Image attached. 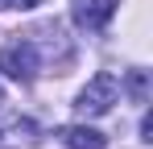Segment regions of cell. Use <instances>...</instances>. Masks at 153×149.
I'll return each instance as SVG.
<instances>
[{
  "label": "cell",
  "instance_id": "obj_8",
  "mask_svg": "<svg viewBox=\"0 0 153 149\" xmlns=\"http://www.w3.org/2000/svg\"><path fill=\"white\" fill-rule=\"evenodd\" d=\"M0 4H4V0H0Z\"/></svg>",
  "mask_w": 153,
  "mask_h": 149
},
{
  "label": "cell",
  "instance_id": "obj_1",
  "mask_svg": "<svg viewBox=\"0 0 153 149\" xmlns=\"http://www.w3.org/2000/svg\"><path fill=\"white\" fill-rule=\"evenodd\" d=\"M112 104H120V79L112 71H100L75 95V112L79 116H103V112H112Z\"/></svg>",
  "mask_w": 153,
  "mask_h": 149
},
{
  "label": "cell",
  "instance_id": "obj_6",
  "mask_svg": "<svg viewBox=\"0 0 153 149\" xmlns=\"http://www.w3.org/2000/svg\"><path fill=\"white\" fill-rule=\"evenodd\" d=\"M128 91H132L137 99H145V71H132V74H128Z\"/></svg>",
  "mask_w": 153,
  "mask_h": 149
},
{
  "label": "cell",
  "instance_id": "obj_3",
  "mask_svg": "<svg viewBox=\"0 0 153 149\" xmlns=\"http://www.w3.org/2000/svg\"><path fill=\"white\" fill-rule=\"evenodd\" d=\"M71 17H75L79 29L95 33L116 17V0H71Z\"/></svg>",
  "mask_w": 153,
  "mask_h": 149
},
{
  "label": "cell",
  "instance_id": "obj_7",
  "mask_svg": "<svg viewBox=\"0 0 153 149\" xmlns=\"http://www.w3.org/2000/svg\"><path fill=\"white\" fill-rule=\"evenodd\" d=\"M4 4H13V8H37V4H46V0H4Z\"/></svg>",
  "mask_w": 153,
  "mask_h": 149
},
{
  "label": "cell",
  "instance_id": "obj_2",
  "mask_svg": "<svg viewBox=\"0 0 153 149\" xmlns=\"http://www.w3.org/2000/svg\"><path fill=\"white\" fill-rule=\"evenodd\" d=\"M0 71L8 74L13 83H33L37 71H42V54H37V46L25 42V37H13L8 46L0 50Z\"/></svg>",
  "mask_w": 153,
  "mask_h": 149
},
{
  "label": "cell",
  "instance_id": "obj_4",
  "mask_svg": "<svg viewBox=\"0 0 153 149\" xmlns=\"http://www.w3.org/2000/svg\"><path fill=\"white\" fill-rule=\"evenodd\" d=\"M33 145H37V124L29 116L0 120V149H33Z\"/></svg>",
  "mask_w": 153,
  "mask_h": 149
},
{
  "label": "cell",
  "instance_id": "obj_5",
  "mask_svg": "<svg viewBox=\"0 0 153 149\" xmlns=\"http://www.w3.org/2000/svg\"><path fill=\"white\" fill-rule=\"evenodd\" d=\"M58 141L66 149H103L108 141H103L100 128H91V124H62L58 128Z\"/></svg>",
  "mask_w": 153,
  "mask_h": 149
}]
</instances>
